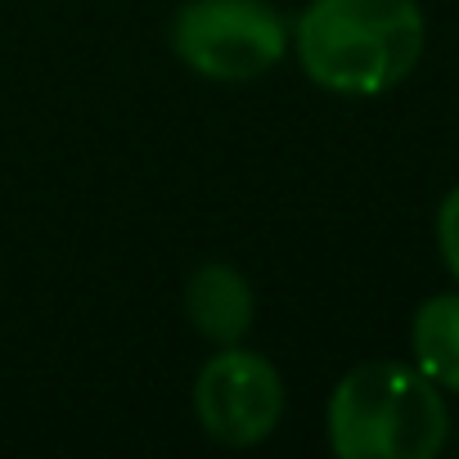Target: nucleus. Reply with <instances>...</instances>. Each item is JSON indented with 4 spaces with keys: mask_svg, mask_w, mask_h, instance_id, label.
Wrapping results in <instances>:
<instances>
[{
    "mask_svg": "<svg viewBox=\"0 0 459 459\" xmlns=\"http://www.w3.org/2000/svg\"><path fill=\"white\" fill-rule=\"evenodd\" d=\"M428 19L419 0H307L289 23L302 77L342 100L396 91L423 59Z\"/></svg>",
    "mask_w": 459,
    "mask_h": 459,
    "instance_id": "nucleus-1",
    "label": "nucleus"
},
{
    "mask_svg": "<svg viewBox=\"0 0 459 459\" xmlns=\"http://www.w3.org/2000/svg\"><path fill=\"white\" fill-rule=\"evenodd\" d=\"M325 437L338 459H432L450 437V410L414 365L360 360L329 392Z\"/></svg>",
    "mask_w": 459,
    "mask_h": 459,
    "instance_id": "nucleus-2",
    "label": "nucleus"
},
{
    "mask_svg": "<svg viewBox=\"0 0 459 459\" xmlns=\"http://www.w3.org/2000/svg\"><path fill=\"white\" fill-rule=\"evenodd\" d=\"M171 55L203 82L244 86L289 55V19L271 0H185L167 23Z\"/></svg>",
    "mask_w": 459,
    "mask_h": 459,
    "instance_id": "nucleus-3",
    "label": "nucleus"
},
{
    "mask_svg": "<svg viewBox=\"0 0 459 459\" xmlns=\"http://www.w3.org/2000/svg\"><path fill=\"white\" fill-rule=\"evenodd\" d=\"M289 410L284 374L271 356L230 342L216 347L194 374V419L203 437L230 450H248L275 437Z\"/></svg>",
    "mask_w": 459,
    "mask_h": 459,
    "instance_id": "nucleus-4",
    "label": "nucleus"
},
{
    "mask_svg": "<svg viewBox=\"0 0 459 459\" xmlns=\"http://www.w3.org/2000/svg\"><path fill=\"white\" fill-rule=\"evenodd\" d=\"M180 307H185V320L194 325V333L212 347L244 342L253 333V320H257V293H253L248 275L230 262L194 266L185 280Z\"/></svg>",
    "mask_w": 459,
    "mask_h": 459,
    "instance_id": "nucleus-5",
    "label": "nucleus"
},
{
    "mask_svg": "<svg viewBox=\"0 0 459 459\" xmlns=\"http://www.w3.org/2000/svg\"><path fill=\"white\" fill-rule=\"evenodd\" d=\"M410 356L419 374H428L441 392L459 396V293H437L414 311Z\"/></svg>",
    "mask_w": 459,
    "mask_h": 459,
    "instance_id": "nucleus-6",
    "label": "nucleus"
},
{
    "mask_svg": "<svg viewBox=\"0 0 459 459\" xmlns=\"http://www.w3.org/2000/svg\"><path fill=\"white\" fill-rule=\"evenodd\" d=\"M437 253H441L446 271L459 280V185L437 203Z\"/></svg>",
    "mask_w": 459,
    "mask_h": 459,
    "instance_id": "nucleus-7",
    "label": "nucleus"
}]
</instances>
